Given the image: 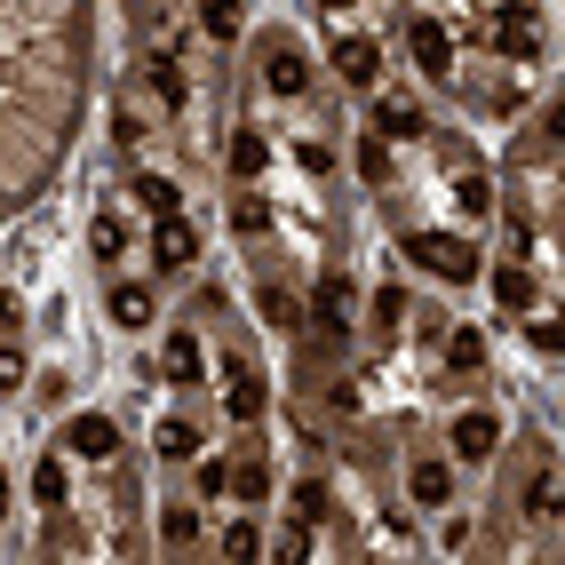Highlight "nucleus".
Instances as JSON below:
<instances>
[{"mask_svg": "<svg viewBox=\"0 0 565 565\" xmlns=\"http://www.w3.org/2000/svg\"><path fill=\"white\" fill-rule=\"evenodd\" d=\"M470 41L486 49V64H542L550 49V17H542V0H478V24H470Z\"/></svg>", "mask_w": 565, "mask_h": 565, "instance_id": "obj_1", "label": "nucleus"}, {"mask_svg": "<svg viewBox=\"0 0 565 565\" xmlns=\"http://www.w3.org/2000/svg\"><path fill=\"white\" fill-rule=\"evenodd\" d=\"M398 255H406L423 279H438V287H470V279L486 271V255H478L462 232H430V223H406V232H398Z\"/></svg>", "mask_w": 565, "mask_h": 565, "instance_id": "obj_2", "label": "nucleus"}, {"mask_svg": "<svg viewBox=\"0 0 565 565\" xmlns=\"http://www.w3.org/2000/svg\"><path fill=\"white\" fill-rule=\"evenodd\" d=\"M255 81H263V96H271V104H303V96L319 88V72H311V49L295 41L287 24L255 32Z\"/></svg>", "mask_w": 565, "mask_h": 565, "instance_id": "obj_3", "label": "nucleus"}, {"mask_svg": "<svg viewBox=\"0 0 565 565\" xmlns=\"http://www.w3.org/2000/svg\"><path fill=\"white\" fill-rule=\"evenodd\" d=\"M406 56H414V72H423L430 88L462 81V41H455V24L430 17V9H414V17H406Z\"/></svg>", "mask_w": 565, "mask_h": 565, "instance_id": "obj_4", "label": "nucleus"}, {"mask_svg": "<svg viewBox=\"0 0 565 565\" xmlns=\"http://www.w3.org/2000/svg\"><path fill=\"white\" fill-rule=\"evenodd\" d=\"M366 136H383L391 152H398V143H430V111H423V96L383 81V88H374V104H366Z\"/></svg>", "mask_w": 565, "mask_h": 565, "instance_id": "obj_5", "label": "nucleus"}, {"mask_svg": "<svg viewBox=\"0 0 565 565\" xmlns=\"http://www.w3.org/2000/svg\"><path fill=\"white\" fill-rule=\"evenodd\" d=\"M303 327H319V343H343V334L359 327V287H351V271H319L311 303H303Z\"/></svg>", "mask_w": 565, "mask_h": 565, "instance_id": "obj_6", "label": "nucleus"}, {"mask_svg": "<svg viewBox=\"0 0 565 565\" xmlns=\"http://www.w3.org/2000/svg\"><path fill=\"white\" fill-rule=\"evenodd\" d=\"M223 414H232L239 430H255L263 414H271V374L255 359H223Z\"/></svg>", "mask_w": 565, "mask_h": 565, "instance_id": "obj_7", "label": "nucleus"}, {"mask_svg": "<svg viewBox=\"0 0 565 565\" xmlns=\"http://www.w3.org/2000/svg\"><path fill=\"white\" fill-rule=\"evenodd\" d=\"M502 455V414L494 406H462L446 423V462H494Z\"/></svg>", "mask_w": 565, "mask_h": 565, "instance_id": "obj_8", "label": "nucleus"}, {"mask_svg": "<svg viewBox=\"0 0 565 565\" xmlns=\"http://www.w3.org/2000/svg\"><path fill=\"white\" fill-rule=\"evenodd\" d=\"M56 446H64L72 462H88V470H111V462H120V446H128V438H120V423H111V414H72Z\"/></svg>", "mask_w": 565, "mask_h": 565, "instance_id": "obj_9", "label": "nucleus"}, {"mask_svg": "<svg viewBox=\"0 0 565 565\" xmlns=\"http://www.w3.org/2000/svg\"><path fill=\"white\" fill-rule=\"evenodd\" d=\"M143 88H152V104H160V120H183L192 111V72H183V49H152L143 56Z\"/></svg>", "mask_w": 565, "mask_h": 565, "instance_id": "obj_10", "label": "nucleus"}, {"mask_svg": "<svg viewBox=\"0 0 565 565\" xmlns=\"http://www.w3.org/2000/svg\"><path fill=\"white\" fill-rule=\"evenodd\" d=\"M160 383H175V391L207 383V343H200V327H192V319H175V327L160 334Z\"/></svg>", "mask_w": 565, "mask_h": 565, "instance_id": "obj_11", "label": "nucleus"}, {"mask_svg": "<svg viewBox=\"0 0 565 565\" xmlns=\"http://www.w3.org/2000/svg\"><path fill=\"white\" fill-rule=\"evenodd\" d=\"M438 160H455V215H462V223H486V215H494V175L470 160V143H438Z\"/></svg>", "mask_w": 565, "mask_h": 565, "instance_id": "obj_12", "label": "nucleus"}, {"mask_svg": "<svg viewBox=\"0 0 565 565\" xmlns=\"http://www.w3.org/2000/svg\"><path fill=\"white\" fill-rule=\"evenodd\" d=\"M383 41H374V32H343V41H334V81L343 88H359V96H374L383 88Z\"/></svg>", "mask_w": 565, "mask_h": 565, "instance_id": "obj_13", "label": "nucleus"}, {"mask_svg": "<svg viewBox=\"0 0 565 565\" xmlns=\"http://www.w3.org/2000/svg\"><path fill=\"white\" fill-rule=\"evenodd\" d=\"M406 502L423 510V518L455 510V462H446V455H414L406 462Z\"/></svg>", "mask_w": 565, "mask_h": 565, "instance_id": "obj_14", "label": "nucleus"}, {"mask_svg": "<svg viewBox=\"0 0 565 565\" xmlns=\"http://www.w3.org/2000/svg\"><path fill=\"white\" fill-rule=\"evenodd\" d=\"M478 279H494V303H502V319H534L542 311V271L525 255H510L502 271H478Z\"/></svg>", "mask_w": 565, "mask_h": 565, "instance_id": "obj_15", "label": "nucleus"}, {"mask_svg": "<svg viewBox=\"0 0 565 565\" xmlns=\"http://www.w3.org/2000/svg\"><path fill=\"white\" fill-rule=\"evenodd\" d=\"M271 160H279V143H271V128H232V152H223V168H232V183H263L271 175Z\"/></svg>", "mask_w": 565, "mask_h": 565, "instance_id": "obj_16", "label": "nucleus"}, {"mask_svg": "<svg viewBox=\"0 0 565 565\" xmlns=\"http://www.w3.org/2000/svg\"><path fill=\"white\" fill-rule=\"evenodd\" d=\"M192 263H200L192 215H160V223H152V271H192Z\"/></svg>", "mask_w": 565, "mask_h": 565, "instance_id": "obj_17", "label": "nucleus"}, {"mask_svg": "<svg viewBox=\"0 0 565 565\" xmlns=\"http://www.w3.org/2000/svg\"><path fill=\"white\" fill-rule=\"evenodd\" d=\"M518 518H534V525L557 518V455H550V446L534 455V470L518 478Z\"/></svg>", "mask_w": 565, "mask_h": 565, "instance_id": "obj_18", "label": "nucleus"}, {"mask_svg": "<svg viewBox=\"0 0 565 565\" xmlns=\"http://www.w3.org/2000/svg\"><path fill=\"white\" fill-rule=\"evenodd\" d=\"M406 319H414V303H406V287H374L366 295V334H374V343H398V334H406Z\"/></svg>", "mask_w": 565, "mask_h": 565, "instance_id": "obj_19", "label": "nucleus"}, {"mask_svg": "<svg viewBox=\"0 0 565 565\" xmlns=\"http://www.w3.org/2000/svg\"><path fill=\"white\" fill-rule=\"evenodd\" d=\"M104 311H111V327H120V334H143V327L160 319V311H152V287H143V279H120V287L104 295Z\"/></svg>", "mask_w": 565, "mask_h": 565, "instance_id": "obj_20", "label": "nucleus"}, {"mask_svg": "<svg viewBox=\"0 0 565 565\" xmlns=\"http://www.w3.org/2000/svg\"><path fill=\"white\" fill-rule=\"evenodd\" d=\"M232 494H239V510H263V502H271V455H263V438L232 462Z\"/></svg>", "mask_w": 565, "mask_h": 565, "instance_id": "obj_21", "label": "nucleus"}, {"mask_svg": "<svg viewBox=\"0 0 565 565\" xmlns=\"http://www.w3.org/2000/svg\"><path fill=\"white\" fill-rule=\"evenodd\" d=\"M128 207H136V215H152V223H160V215H183V183L152 168V175H136V183H128Z\"/></svg>", "mask_w": 565, "mask_h": 565, "instance_id": "obj_22", "label": "nucleus"}, {"mask_svg": "<svg viewBox=\"0 0 565 565\" xmlns=\"http://www.w3.org/2000/svg\"><path fill=\"white\" fill-rule=\"evenodd\" d=\"M192 550H200V510L160 502V557H192Z\"/></svg>", "mask_w": 565, "mask_h": 565, "instance_id": "obj_23", "label": "nucleus"}, {"mask_svg": "<svg viewBox=\"0 0 565 565\" xmlns=\"http://www.w3.org/2000/svg\"><path fill=\"white\" fill-rule=\"evenodd\" d=\"M152 455H160V462H192V455H200V423L160 414V423H152Z\"/></svg>", "mask_w": 565, "mask_h": 565, "instance_id": "obj_24", "label": "nucleus"}, {"mask_svg": "<svg viewBox=\"0 0 565 565\" xmlns=\"http://www.w3.org/2000/svg\"><path fill=\"white\" fill-rule=\"evenodd\" d=\"M438 351H446V374H486V334L478 327H446Z\"/></svg>", "mask_w": 565, "mask_h": 565, "instance_id": "obj_25", "label": "nucleus"}, {"mask_svg": "<svg viewBox=\"0 0 565 565\" xmlns=\"http://www.w3.org/2000/svg\"><path fill=\"white\" fill-rule=\"evenodd\" d=\"M200 32L215 49H232L239 32H247V0H200Z\"/></svg>", "mask_w": 565, "mask_h": 565, "instance_id": "obj_26", "label": "nucleus"}, {"mask_svg": "<svg viewBox=\"0 0 565 565\" xmlns=\"http://www.w3.org/2000/svg\"><path fill=\"white\" fill-rule=\"evenodd\" d=\"M32 494H41V510H72V470H64V455H41V462H32Z\"/></svg>", "mask_w": 565, "mask_h": 565, "instance_id": "obj_27", "label": "nucleus"}, {"mask_svg": "<svg viewBox=\"0 0 565 565\" xmlns=\"http://www.w3.org/2000/svg\"><path fill=\"white\" fill-rule=\"evenodd\" d=\"M232 565H247V557H263V525H255V510H239L232 525H223V542H215Z\"/></svg>", "mask_w": 565, "mask_h": 565, "instance_id": "obj_28", "label": "nucleus"}, {"mask_svg": "<svg viewBox=\"0 0 565 565\" xmlns=\"http://www.w3.org/2000/svg\"><path fill=\"white\" fill-rule=\"evenodd\" d=\"M359 175H366V192H391L398 160H391V143H383V136H359Z\"/></svg>", "mask_w": 565, "mask_h": 565, "instance_id": "obj_29", "label": "nucleus"}, {"mask_svg": "<svg viewBox=\"0 0 565 565\" xmlns=\"http://www.w3.org/2000/svg\"><path fill=\"white\" fill-rule=\"evenodd\" d=\"M287 518H295V525H327V486H319V478H295V486H287Z\"/></svg>", "mask_w": 565, "mask_h": 565, "instance_id": "obj_30", "label": "nucleus"}, {"mask_svg": "<svg viewBox=\"0 0 565 565\" xmlns=\"http://www.w3.org/2000/svg\"><path fill=\"white\" fill-rule=\"evenodd\" d=\"M200 470H192V486H200V502H223L232 494V455H192Z\"/></svg>", "mask_w": 565, "mask_h": 565, "instance_id": "obj_31", "label": "nucleus"}, {"mask_svg": "<svg viewBox=\"0 0 565 565\" xmlns=\"http://www.w3.org/2000/svg\"><path fill=\"white\" fill-rule=\"evenodd\" d=\"M255 303H263V319H271L279 334H295V327H303V303H295V295H287L279 279H271V287H263V295H255Z\"/></svg>", "mask_w": 565, "mask_h": 565, "instance_id": "obj_32", "label": "nucleus"}, {"mask_svg": "<svg viewBox=\"0 0 565 565\" xmlns=\"http://www.w3.org/2000/svg\"><path fill=\"white\" fill-rule=\"evenodd\" d=\"M88 247H96L104 263H120V255H128V223H120V215H96V223H88Z\"/></svg>", "mask_w": 565, "mask_h": 565, "instance_id": "obj_33", "label": "nucleus"}, {"mask_svg": "<svg viewBox=\"0 0 565 565\" xmlns=\"http://www.w3.org/2000/svg\"><path fill=\"white\" fill-rule=\"evenodd\" d=\"M32 383V366H24V351H17V334H0V398H17Z\"/></svg>", "mask_w": 565, "mask_h": 565, "instance_id": "obj_34", "label": "nucleus"}, {"mask_svg": "<svg viewBox=\"0 0 565 565\" xmlns=\"http://www.w3.org/2000/svg\"><path fill=\"white\" fill-rule=\"evenodd\" d=\"M295 168H303V175L319 183V175L334 168V143H327V136H295Z\"/></svg>", "mask_w": 565, "mask_h": 565, "instance_id": "obj_35", "label": "nucleus"}, {"mask_svg": "<svg viewBox=\"0 0 565 565\" xmlns=\"http://www.w3.org/2000/svg\"><path fill=\"white\" fill-rule=\"evenodd\" d=\"M232 223H239V239H255V232H271V207H263V192L247 200V183H239V207H232Z\"/></svg>", "mask_w": 565, "mask_h": 565, "instance_id": "obj_36", "label": "nucleus"}, {"mask_svg": "<svg viewBox=\"0 0 565 565\" xmlns=\"http://www.w3.org/2000/svg\"><path fill=\"white\" fill-rule=\"evenodd\" d=\"M311 550H319V534H311V525H287V534L271 542V557H287V565H303Z\"/></svg>", "mask_w": 565, "mask_h": 565, "instance_id": "obj_37", "label": "nucleus"}, {"mask_svg": "<svg viewBox=\"0 0 565 565\" xmlns=\"http://www.w3.org/2000/svg\"><path fill=\"white\" fill-rule=\"evenodd\" d=\"M534 351H542V359H557V351H565V327H557V319H542V311H534Z\"/></svg>", "mask_w": 565, "mask_h": 565, "instance_id": "obj_38", "label": "nucleus"}, {"mask_svg": "<svg viewBox=\"0 0 565 565\" xmlns=\"http://www.w3.org/2000/svg\"><path fill=\"white\" fill-rule=\"evenodd\" d=\"M17 327H24V295L0 287V334H17Z\"/></svg>", "mask_w": 565, "mask_h": 565, "instance_id": "obj_39", "label": "nucleus"}, {"mask_svg": "<svg viewBox=\"0 0 565 565\" xmlns=\"http://www.w3.org/2000/svg\"><path fill=\"white\" fill-rule=\"evenodd\" d=\"M319 9H327V17H359V9H366V0H319Z\"/></svg>", "mask_w": 565, "mask_h": 565, "instance_id": "obj_40", "label": "nucleus"}, {"mask_svg": "<svg viewBox=\"0 0 565 565\" xmlns=\"http://www.w3.org/2000/svg\"><path fill=\"white\" fill-rule=\"evenodd\" d=\"M0 510H9V470H0Z\"/></svg>", "mask_w": 565, "mask_h": 565, "instance_id": "obj_41", "label": "nucleus"}]
</instances>
